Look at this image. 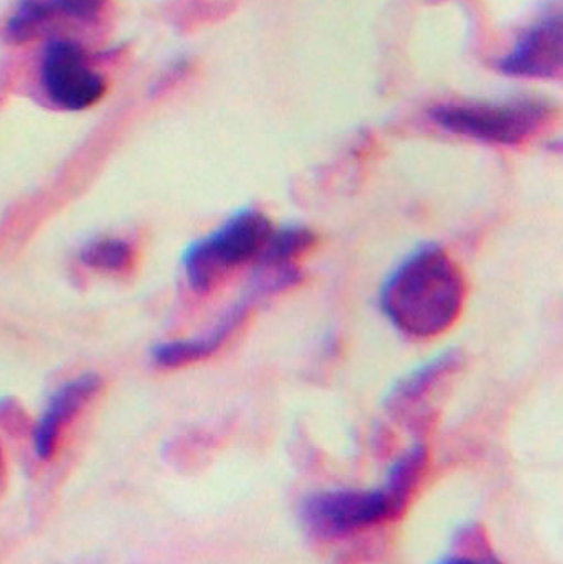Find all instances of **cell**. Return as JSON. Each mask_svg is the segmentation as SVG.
I'll list each match as a JSON object with an SVG mask.
<instances>
[{"label": "cell", "instance_id": "13", "mask_svg": "<svg viewBox=\"0 0 563 564\" xmlns=\"http://www.w3.org/2000/svg\"><path fill=\"white\" fill-rule=\"evenodd\" d=\"M436 564H499L496 560L478 558V556H448Z\"/></svg>", "mask_w": 563, "mask_h": 564}, {"label": "cell", "instance_id": "9", "mask_svg": "<svg viewBox=\"0 0 563 564\" xmlns=\"http://www.w3.org/2000/svg\"><path fill=\"white\" fill-rule=\"evenodd\" d=\"M99 378L83 375L59 387L46 403L33 427V451L39 459H50L58 447L66 427L78 416L93 394L99 390Z\"/></svg>", "mask_w": 563, "mask_h": 564}, {"label": "cell", "instance_id": "6", "mask_svg": "<svg viewBox=\"0 0 563 564\" xmlns=\"http://www.w3.org/2000/svg\"><path fill=\"white\" fill-rule=\"evenodd\" d=\"M106 10L108 0H17L3 25V40L23 45L45 35L59 20L93 26Z\"/></svg>", "mask_w": 563, "mask_h": 564}, {"label": "cell", "instance_id": "3", "mask_svg": "<svg viewBox=\"0 0 563 564\" xmlns=\"http://www.w3.org/2000/svg\"><path fill=\"white\" fill-rule=\"evenodd\" d=\"M274 227L258 208H243L184 254V271L194 291L208 292L231 271L257 263Z\"/></svg>", "mask_w": 563, "mask_h": 564}, {"label": "cell", "instance_id": "5", "mask_svg": "<svg viewBox=\"0 0 563 564\" xmlns=\"http://www.w3.org/2000/svg\"><path fill=\"white\" fill-rule=\"evenodd\" d=\"M40 85L46 99L63 111H83L101 101L106 78L88 53L69 39H50L40 62Z\"/></svg>", "mask_w": 563, "mask_h": 564}, {"label": "cell", "instance_id": "10", "mask_svg": "<svg viewBox=\"0 0 563 564\" xmlns=\"http://www.w3.org/2000/svg\"><path fill=\"white\" fill-rule=\"evenodd\" d=\"M465 364L462 351L448 350L436 357L430 358L425 364L413 368L403 375L387 393L386 406L390 411H409L419 404L425 403L426 398L446 380L452 377L459 367Z\"/></svg>", "mask_w": 563, "mask_h": 564}, {"label": "cell", "instance_id": "12", "mask_svg": "<svg viewBox=\"0 0 563 564\" xmlns=\"http://www.w3.org/2000/svg\"><path fill=\"white\" fill-rule=\"evenodd\" d=\"M85 267L101 273H122L129 270L134 260V251L126 241L118 238H102L86 245L79 253Z\"/></svg>", "mask_w": 563, "mask_h": 564}, {"label": "cell", "instance_id": "2", "mask_svg": "<svg viewBox=\"0 0 563 564\" xmlns=\"http://www.w3.org/2000/svg\"><path fill=\"white\" fill-rule=\"evenodd\" d=\"M429 463V451L415 444L390 466L376 489H334L311 494L301 503L304 529L317 539L336 540L396 519L405 510Z\"/></svg>", "mask_w": 563, "mask_h": 564}, {"label": "cell", "instance_id": "7", "mask_svg": "<svg viewBox=\"0 0 563 564\" xmlns=\"http://www.w3.org/2000/svg\"><path fill=\"white\" fill-rule=\"evenodd\" d=\"M501 73L516 78L552 79L562 72L561 13L544 17L526 30L498 62Z\"/></svg>", "mask_w": 563, "mask_h": 564}, {"label": "cell", "instance_id": "11", "mask_svg": "<svg viewBox=\"0 0 563 564\" xmlns=\"http://www.w3.org/2000/svg\"><path fill=\"white\" fill-rule=\"evenodd\" d=\"M316 243V234L301 225H288L273 230L263 253L258 258L257 268L296 267L297 258L310 253Z\"/></svg>", "mask_w": 563, "mask_h": 564}, {"label": "cell", "instance_id": "8", "mask_svg": "<svg viewBox=\"0 0 563 564\" xmlns=\"http://www.w3.org/2000/svg\"><path fill=\"white\" fill-rule=\"evenodd\" d=\"M257 299H261V295L250 288L248 294L237 304L231 305L208 330L202 332L197 337L165 341V344L159 345L152 354L155 364L164 368H178L205 360V358L217 354L247 321Z\"/></svg>", "mask_w": 563, "mask_h": 564}, {"label": "cell", "instance_id": "4", "mask_svg": "<svg viewBox=\"0 0 563 564\" xmlns=\"http://www.w3.org/2000/svg\"><path fill=\"white\" fill-rule=\"evenodd\" d=\"M554 111L538 99L508 102H446L430 111L443 131L486 144L515 148L534 139L551 122Z\"/></svg>", "mask_w": 563, "mask_h": 564}, {"label": "cell", "instance_id": "1", "mask_svg": "<svg viewBox=\"0 0 563 564\" xmlns=\"http://www.w3.org/2000/svg\"><path fill=\"white\" fill-rule=\"evenodd\" d=\"M468 299L465 274L435 243L416 247L383 281L379 301L390 324L419 340L442 337L455 327Z\"/></svg>", "mask_w": 563, "mask_h": 564}]
</instances>
